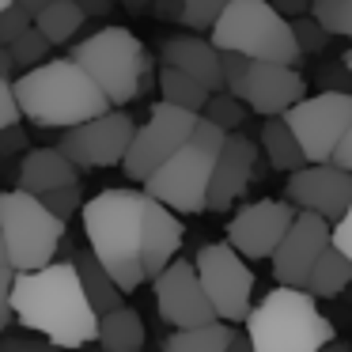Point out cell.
<instances>
[{"mask_svg":"<svg viewBox=\"0 0 352 352\" xmlns=\"http://www.w3.org/2000/svg\"><path fill=\"white\" fill-rule=\"evenodd\" d=\"M0 307H4V326L16 322L27 333L46 337L65 352L99 341L102 314L87 299L76 261H54L38 273H19L12 296L0 299Z\"/></svg>","mask_w":352,"mask_h":352,"instance_id":"cell-1","label":"cell"},{"mask_svg":"<svg viewBox=\"0 0 352 352\" xmlns=\"http://www.w3.org/2000/svg\"><path fill=\"white\" fill-rule=\"evenodd\" d=\"M144 190H99L84 205V235L91 254L102 261L122 292H137L144 276V220H148Z\"/></svg>","mask_w":352,"mask_h":352,"instance_id":"cell-2","label":"cell"},{"mask_svg":"<svg viewBox=\"0 0 352 352\" xmlns=\"http://www.w3.org/2000/svg\"><path fill=\"white\" fill-rule=\"evenodd\" d=\"M16 91L23 102V118L31 125H42V129L69 133L114 110V102L102 95V87L72 57H54L31 72H19Z\"/></svg>","mask_w":352,"mask_h":352,"instance_id":"cell-3","label":"cell"},{"mask_svg":"<svg viewBox=\"0 0 352 352\" xmlns=\"http://www.w3.org/2000/svg\"><path fill=\"white\" fill-rule=\"evenodd\" d=\"M254 352H322L333 341V322L318 311L311 292L276 284L246 318Z\"/></svg>","mask_w":352,"mask_h":352,"instance_id":"cell-4","label":"cell"},{"mask_svg":"<svg viewBox=\"0 0 352 352\" xmlns=\"http://www.w3.org/2000/svg\"><path fill=\"white\" fill-rule=\"evenodd\" d=\"M228 137L231 133H223L220 125L201 118V125L190 137V144L148 178L144 193L152 201H160V205H167L170 212H178V216L205 212L208 208V186H212V175H216V160H220Z\"/></svg>","mask_w":352,"mask_h":352,"instance_id":"cell-5","label":"cell"},{"mask_svg":"<svg viewBox=\"0 0 352 352\" xmlns=\"http://www.w3.org/2000/svg\"><path fill=\"white\" fill-rule=\"evenodd\" d=\"M69 57L102 87V95L114 107L133 102L152 84V57L129 27H102L91 38L76 42Z\"/></svg>","mask_w":352,"mask_h":352,"instance_id":"cell-6","label":"cell"},{"mask_svg":"<svg viewBox=\"0 0 352 352\" xmlns=\"http://www.w3.org/2000/svg\"><path fill=\"white\" fill-rule=\"evenodd\" d=\"M65 239V220L54 216L42 197L23 190L0 193V261L16 273H38L57 261V246Z\"/></svg>","mask_w":352,"mask_h":352,"instance_id":"cell-7","label":"cell"},{"mask_svg":"<svg viewBox=\"0 0 352 352\" xmlns=\"http://www.w3.org/2000/svg\"><path fill=\"white\" fill-rule=\"evenodd\" d=\"M216 50H231L250 61H273V65H296L303 57L296 42V27L276 12L273 0H231L223 19L212 27Z\"/></svg>","mask_w":352,"mask_h":352,"instance_id":"cell-8","label":"cell"},{"mask_svg":"<svg viewBox=\"0 0 352 352\" xmlns=\"http://www.w3.org/2000/svg\"><path fill=\"white\" fill-rule=\"evenodd\" d=\"M197 125H201V114H190V110L170 107V102L160 99L152 107V114H148V122L137 129V140H133L129 160H125L122 170L133 182H148L163 163H170L186 144H190Z\"/></svg>","mask_w":352,"mask_h":352,"instance_id":"cell-9","label":"cell"},{"mask_svg":"<svg viewBox=\"0 0 352 352\" xmlns=\"http://www.w3.org/2000/svg\"><path fill=\"white\" fill-rule=\"evenodd\" d=\"M205 284L208 299H212L220 322H246L250 318V299H254V269L246 265V258L235 246L223 243H205L193 258Z\"/></svg>","mask_w":352,"mask_h":352,"instance_id":"cell-10","label":"cell"},{"mask_svg":"<svg viewBox=\"0 0 352 352\" xmlns=\"http://www.w3.org/2000/svg\"><path fill=\"white\" fill-rule=\"evenodd\" d=\"M284 122L299 137L307 163H333L337 148H341L344 133L352 125V95H344V91L307 95L299 107H292L284 114Z\"/></svg>","mask_w":352,"mask_h":352,"instance_id":"cell-11","label":"cell"},{"mask_svg":"<svg viewBox=\"0 0 352 352\" xmlns=\"http://www.w3.org/2000/svg\"><path fill=\"white\" fill-rule=\"evenodd\" d=\"M137 140V122L129 110H110L87 125L61 133V152L76 163L80 170H102V167H125L129 148Z\"/></svg>","mask_w":352,"mask_h":352,"instance_id":"cell-12","label":"cell"},{"mask_svg":"<svg viewBox=\"0 0 352 352\" xmlns=\"http://www.w3.org/2000/svg\"><path fill=\"white\" fill-rule=\"evenodd\" d=\"M152 288H155L160 318L167 322L170 329H197V326L220 322V314H216V307H212V299H208L193 261L178 258L163 276H155Z\"/></svg>","mask_w":352,"mask_h":352,"instance_id":"cell-13","label":"cell"},{"mask_svg":"<svg viewBox=\"0 0 352 352\" xmlns=\"http://www.w3.org/2000/svg\"><path fill=\"white\" fill-rule=\"evenodd\" d=\"M296 216H299V208L292 201H250V205H243L231 216L228 243L250 261L276 258V250L288 239Z\"/></svg>","mask_w":352,"mask_h":352,"instance_id":"cell-14","label":"cell"},{"mask_svg":"<svg viewBox=\"0 0 352 352\" xmlns=\"http://www.w3.org/2000/svg\"><path fill=\"white\" fill-rule=\"evenodd\" d=\"M329 246H333V223H329L326 216L299 212L296 223H292V231H288V239L280 243V250H276V258H273L276 284L307 292L314 265L322 261V254H326Z\"/></svg>","mask_w":352,"mask_h":352,"instance_id":"cell-15","label":"cell"},{"mask_svg":"<svg viewBox=\"0 0 352 352\" xmlns=\"http://www.w3.org/2000/svg\"><path fill=\"white\" fill-rule=\"evenodd\" d=\"M284 197L299 212H314L337 223L352 208V170L337 167V163H311V167L288 175Z\"/></svg>","mask_w":352,"mask_h":352,"instance_id":"cell-16","label":"cell"},{"mask_svg":"<svg viewBox=\"0 0 352 352\" xmlns=\"http://www.w3.org/2000/svg\"><path fill=\"white\" fill-rule=\"evenodd\" d=\"M307 80L296 72V65H273L254 61L246 80V107L261 118H284L292 107L307 99Z\"/></svg>","mask_w":352,"mask_h":352,"instance_id":"cell-17","label":"cell"},{"mask_svg":"<svg viewBox=\"0 0 352 352\" xmlns=\"http://www.w3.org/2000/svg\"><path fill=\"white\" fill-rule=\"evenodd\" d=\"M254 167H258V144L246 140L243 133H231L220 160H216V175H212V186H208V208L228 212L246 193V186L254 182Z\"/></svg>","mask_w":352,"mask_h":352,"instance_id":"cell-18","label":"cell"},{"mask_svg":"<svg viewBox=\"0 0 352 352\" xmlns=\"http://www.w3.org/2000/svg\"><path fill=\"white\" fill-rule=\"evenodd\" d=\"M80 175H84V170H80L61 148H27L19 167H16V186H12V190L46 197V193L65 190V186H80Z\"/></svg>","mask_w":352,"mask_h":352,"instance_id":"cell-19","label":"cell"},{"mask_svg":"<svg viewBox=\"0 0 352 352\" xmlns=\"http://www.w3.org/2000/svg\"><path fill=\"white\" fill-rule=\"evenodd\" d=\"M160 61L163 69H178L186 76L201 80L212 95L223 91V65H220V50L212 42L197 38V34H178V38H167L160 46Z\"/></svg>","mask_w":352,"mask_h":352,"instance_id":"cell-20","label":"cell"},{"mask_svg":"<svg viewBox=\"0 0 352 352\" xmlns=\"http://www.w3.org/2000/svg\"><path fill=\"white\" fill-rule=\"evenodd\" d=\"M182 235H186L182 216L170 212L160 201H152V205H148V220H144V276L148 280L163 276L178 261Z\"/></svg>","mask_w":352,"mask_h":352,"instance_id":"cell-21","label":"cell"},{"mask_svg":"<svg viewBox=\"0 0 352 352\" xmlns=\"http://www.w3.org/2000/svg\"><path fill=\"white\" fill-rule=\"evenodd\" d=\"M261 152H265L269 163H273V170L296 175V170L311 167L303 144H299V137L292 133V125L284 122V118H265V122H261Z\"/></svg>","mask_w":352,"mask_h":352,"instance_id":"cell-22","label":"cell"},{"mask_svg":"<svg viewBox=\"0 0 352 352\" xmlns=\"http://www.w3.org/2000/svg\"><path fill=\"white\" fill-rule=\"evenodd\" d=\"M72 261H76V273H80V280H84V292H87V299H91L95 311L110 314V311H118V307H125L122 303L125 292L118 288V280L102 269V261L91 254V246H84Z\"/></svg>","mask_w":352,"mask_h":352,"instance_id":"cell-23","label":"cell"},{"mask_svg":"<svg viewBox=\"0 0 352 352\" xmlns=\"http://www.w3.org/2000/svg\"><path fill=\"white\" fill-rule=\"evenodd\" d=\"M99 349L102 352H140L144 349V318L133 307H118V311L102 314Z\"/></svg>","mask_w":352,"mask_h":352,"instance_id":"cell-24","label":"cell"},{"mask_svg":"<svg viewBox=\"0 0 352 352\" xmlns=\"http://www.w3.org/2000/svg\"><path fill=\"white\" fill-rule=\"evenodd\" d=\"M231 341H235V326L212 322L197 329H175L163 341V352H231Z\"/></svg>","mask_w":352,"mask_h":352,"instance_id":"cell-25","label":"cell"},{"mask_svg":"<svg viewBox=\"0 0 352 352\" xmlns=\"http://www.w3.org/2000/svg\"><path fill=\"white\" fill-rule=\"evenodd\" d=\"M155 84H160L163 102L182 107V110H190V114H205L208 99H212V91H208L201 80L186 76V72H178V69H160V80H155Z\"/></svg>","mask_w":352,"mask_h":352,"instance_id":"cell-26","label":"cell"},{"mask_svg":"<svg viewBox=\"0 0 352 352\" xmlns=\"http://www.w3.org/2000/svg\"><path fill=\"white\" fill-rule=\"evenodd\" d=\"M349 284H352V261L344 258L337 246H329V250L322 254V261L314 265L307 292H311L314 299H337Z\"/></svg>","mask_w":352,"mask_h":352,"instance_id":"cell-27","label":"cell"},{"mask_svg":"<svg viewBox=\"0 0 352 352\" xmlns=\"http://www.w3.org/2000/svg\"><path fill=\"white\" fill-rule=\"evenodd\" d=\"M84 23H87V16L80 12L76 0H54V4L34 19V27H38L54 46H69V42L80 34V27H84Z\"/></svg>","mask_w":352,"mask_h":352,"instance_id":"cell-28","label":"cell"},{"mask_svg":"<svg viewBox=\"0 0 352 352\" xmlns=\"http://www.w3.org/2000/svg\"><path fill=\"white\" fill-rule=\"evenodd\" d=\"M311 16L329 38H352V0H318Z\"/></svg>","mask_w":352,"mask_h":352,"instance_id":"cell-29","label":"cell"},{"mask_svg":"<svg viewBox=\"0 0 352 352\" xmlns=\"http://www.w3.org/2000/svg\"><path fill=\"white\" fill-rule=\"evenodd\" d=\"M12 50V57H16V69H23V72H31V69H38V65H46V61H54V42L46 38V34L34 27V31H27L23 38L16 42V46H8Z\"/></svg>","mask_w":352,"mask_h":352,"instance_id":"cell-30","label":"cell"},{"mask_svg":"<svg viewBox=\"0 0 352 352\" xmlns=\"http://www.w3.org/2000/svg\"><path fill=\"white\" fill-rule=\"evenodd\" d=\"M246 114H250V107H246L243 99L220 91V95H212V99H208V107H205V114H201V118H208L212 125H220L223 133H235L239 125L246 122Z\"/></svg>","mask_w":352,"mask_h":352,"instance_id":"cell-31","label":"cell"},{"mask_svg":"<svg viewBox=\"0 0 352 352\" xmlns=\"http://www.w3.org/2000/svg\"><path fill=\"white\" fill-rule=\"evenodd\" d=\"M228 4H231V0H186L182 23L190 27V31H208V34H212V27L223 19Z\"/></svg>","mask_w":352,"mask_h":352,"instance_id":"cell-32","label":"cell"},{"mask_svg":"<svg viewBox=\"0 0 352 352\" xmlns=\"http://www.w3.org/2000/svg\"><path fill=\"white\" fill-rule=\"evenodd\" d=\"M220 65H223V91L246 102V80H250L254 61L243 54H231V50H220Z\"/></svg>","mask_w":352,"mask_h":352,"instance_id":"cell-33","label":"cell"},{"mask_svg":"<svg viewBox=\"0 0 352 352\" xmlns=\"http://www.w3.org/2000/svg\"><path fill=\"white\" fill-rule=\"evenodd\" d=\"M27 31H34V16L19 4H8L0 8V46H16Z\"/></svg>","mask_w":352,"mask_h":352,"instance_id":"cell-34","label":"cell"},{"mask_svg":"<svg viewBox=\"0 0 352 352\" xmlns=\"http://www.w3.org/2000/svg\"><path fill=\"white\" fill-rule=\"evenodd\" d=\"M23 118V102L16 91V76H0V129H16Z\"/></svg>","mask_w":352,"mask_h":352,"instance_id":"cell-35","label":"cell"},{"mask_svg":"<svg viewBox=\"0 0 352 352\" xmlns=\"http://www.w3.org/2000/svg\"><path fill=\"white\" fill-rule=\"evenodd\" d=\"M42 205L50 208L54 216H61V220H69L72 212H84V193H80V186H65V190H54L42 197Z\"/></svg>","mask_w":352,"mask_h":352,"instance_id":"cell-36","label":"cell"},{"mask_svg":"<svg viewBox=\"0 0 352 352\" xmlns=\"http://www.w3.org/2000/svg\"><path fill=\"white\" fill-rule=\"evenodd\" d=\"M296 42H299V50L303 54H322L326 50V42H329V34L322 31V23L314 16H303V19H296Z\"/></svg>","mask_w":352,"mask_h":352,"instance_id":"cell-37","label":"cell"},{"mask_svg":"<svg viewBox=\"0 0 352 352\" xmlns=\"http://www.w3.org/2000/svg\"><path fill=\"white\" fill-rule=\"evenodd\" d=\"M0 352H65V349H57L54 341H46L38 333H8L0 341Z\"/></svg>","mask_w":352,"mask_h":352,"instance_id":"cell-38","label":"cell"},{"mask_svg":"<svg viewBox=\"0 0 352 352\" xmlns=\"http://www.w3.org/2000/svg\"><path fill=\"white\" fill-rule=\"evenodd\" d=\"M333 246H337V250H341L344 258L352 261V208H349V212H344L341 220L333 223Z\"/></svg>","mask_w":352,"mask_h":352,"instance_id":"cell-39","label":"cell"},{"mask_svg":"<svg viewBox=\"0 0 352 352\" xmlns=\"http://www.w3.org/2000/svg\"><path fill=\"white\" fill-rule=\"evenodd\" d=\"M273 4H276V12H280L284 19H292V23H296V19L311 16L318 0H273Z\"/></svg>","mask_w":352,"mask_h":352,"instance_id":"cell-40","label":"cell"},{"mask_svg":"<svg viewBox=\"0 0 352 352\" xmlns=\"http://www.w3.org/2000/svg\"><path fill=\"white\" fill-rule=\"evenodd\" d=\"M152 12L167 23H182V12H186V0H152Z\"/></svg>","mask_w":352,"mask_h":352,"instance_id":"cell-41","label":"cell"},{"mask_svg":"<svg viewBox=\"0 0 352 352\" xmlns=\"http://www.w3.org/2000/svg\"><path fill=\"white\" fill-rule=\"evenodd\" d=\"M23 144H27V133H23V125H16V129H0V155H12V152H19Z\"/></svg>","mask_w":352,"mask_h":352,"instance_id":"cell-42","label":"cell"},{"mask_svg":"<svg viewBox=\"0 0 352 352\" xmlns=\"http://www.w3.org/2000/svg\"><path fill=\"white\" fill-rule=\"evenodd\" d=\"M76 4H80V12H84L87 19H102V16H110V12H114L118 0H76Z\"/></svg>","mask_w":352,"mask_h":352,"instance_id":"cell-43","label":"cell"},{"mask_svg":"<svg viewBox=\"0 0 352 352\" xmlns=\"http://www.w3.org/2000/svg\"><path fill=\"white\" fill-rule=\"evenodd\" d=\"M333 163H337V167H344V170H352V125H349V133H344L341 148H337Z\"/></svg>","mask_w":352,"mask_h":352,"instance_id":"cell-44","label":"cell"},{"mask_svg":"<svg viewBox=\"0 0 352 352\" xmlns=\"http://www.w3.org/2000/svg\"><path fill=\"white\" fill-rule=\"evenodd\" d=\"M16 4H19V8H27V12H31V16H34V19H38L42 12H46L50 4H54V0H16Z\"/></svg>","mask_w":352,"mask_h":352,"instance_id":"cell-45","label":"cell"},{"mask_svg":"<svg viewBox=\"0 0 352 352\" xmlns=\"http://www.w3.org/2000/svg\"><path fill=\"white\" fill-rule=\"evenodd\" d=\"M129 12H144V8H152V0H122Z\"/></svg>","mask_w":352,"mask_h":352,"instance_id":"cell-46","label":"cell"},{"mask_svg":"<svg viewBox=\"0 0 352 352\" xmlns=\"http://www.w3.org/2000/svg\"><path fill=\"white\" fill-rule=\"evenodd\" d=\"M341 65H344V69H349V72H352V50H344V57H341Z\"/></svg>","mask_w":352,"mask_h":352,"instance_id":"cell-47","label":"cell"}]
</instances>
